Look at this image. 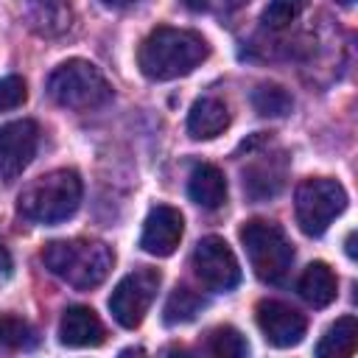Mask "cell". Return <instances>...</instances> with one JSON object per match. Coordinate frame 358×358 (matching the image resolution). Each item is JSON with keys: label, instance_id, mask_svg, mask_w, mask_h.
<instances>
[{"label": "cell", "instance_id": "cell-1", "mask_svg": "<svg viewBox=\"0 0 358 358\" xmlns=\"http://www.w3.org/2000/svg\"><path fill=\"white\" fill-rule=\"evenodd\" d=\"M210 53V45L201 34L185 28H154L137 50V67L151 81H173L193 73Z\"/></svg>", "mask_w": 358, "mask_h": 358}, {"label": "cell", "instance_id": "cell-2", "mask_svg": "<svg viewBox=\"0 0 358 358\" xmlns=\"http://www.w3.org/2000/svg\"><path fill=\"white\" fill-rule=\"evenodd\" d=\"M42 263L67 285L90 291L109 277L115 252L101 241H50L42 249Z\"/></svg>", "mask_w": 358, "mask_h": 358}, {"label": "cell", "instance_id": "cell-3", "mask_svg": "<svg viewBox=\"0 0 358 358\" xmlns=\"http://www.w3.org/2000/svg\"><path fill=\"white\" fill-rule=\"evenodd\" d=\"M81 176L70 168L50 171L34 179L17 199V210L22 218L34 224H62L76 215L81 204Z\"/></svg>", "mask_w": 358, "mask_h": 358}, {"label": "cell", "instance_id": "cell-4", "mask_svg": "<svg viewBox=\"0 0 358 358\" xmlns=\"http://www.w3.org/2000/svg\"><path fill=\"white\" fill-rule=\"evenodd\" d=\"M241 243L246 249L249 266L257 274V280L268 285L285 282L294 263V246L274 221H263V218L246 221L241 227Z\"/></svg>", "mask_w": 358, "mask_h": 358}, {"label": "cell", "instance_id": "cell-5", "mask_svg": "<svg viewBox=\"0 0 358 358\" xmlns=\"http://www.w3.org/2000/svg\"><path fill=\"white\" fill-rule=\"evenodd\" d=\"M48 95L64 109H95L112 98V87L92 62L67 59L50 73Z\"/></svg>", "mask_w": 358, "mask_h": 358}, {"label": "cell", "instance_id": "cell-6", "mask_svg": "<svg viewBox=\"0 0 358 358\" xmlns=\"http://www.w3.org/2000/svg\"><path fill=\"white\" fill-rule=\"evenodd\" d=\"M344 210H347V190L336 179L313 176L296 187L294 196L296 224L310 238H319Z\"/></svg>", "mask_w": 358, "mask_h": 358}, {"label": "cell", "instance_id": "cell-7", "mask_svg": "<svg viewBox=\"0 0 358 358\" xmlns=\"http://www.w3.org/2000/svg\"><path fill=\"white\" fill-rule=\"evenodd\" d=\"M159 282H162V277H159L157 268H145L143 266V268L129 271L115 285V291L109 296L112 319L126 330L140 327V322L145 319V313H148V308H151V302H154V296L159 291Z\"/></svg>", "mask_w": 358, "mask_h": 358}, {"label": "cell", "instance_id": "cell-8", "mask_svg": "<svg viewBox=\"0 0 358 358\" xmlns=\"http://www.w3.org/2000/svg\"><path fill=\"white\" fill-rule=\"evenodd\" d=\"M193 268L199 280L213 291H232L241 282V263L229 243L218 235H207L193 249Z\"/></svg>", "mask_w": 358, "mask_h": 358}, {"label": "cell", "instance_id": "cell-9", "mask_svg": "<svg viewBox=\"0 0 358 358\" xmlns=\"http://www.w3.org/2000/svg\"><path fill=\"white\" fill-rule=\"evenodd\" d=\"M39 145V126L28 117L0 126V179H17L34 159Z\"/></svg>", "mask_w": 358, "mask_h": 358}, {"label": "cell", "instance_id": "cell-10", "mask_svg": "<svg viewBox=\"0 0 358 358\" xmlns=\"http://www.w3.org/2000/svg\"><path fill=\"white\" fill-rule=\"evenodd\" d=\"M255 319H257V327L266 336V341L271 347H280V350L296 347L305 338V330H308L305 316L296 308H291L285 302H277V299L257 302Z\"/></svg>", "mask_w": 358, "mask_h": 358}, {"label": "cell", "instance_id": "cell-11", "mask_svg": "<svg viewBox=\"0 0 358 358\" xmlns=\"http://www.w3.org/2000/svg\"><path fill=\"white\" fill-rule=\"evenodd\" d=\"M182 235H185L182 213L171 204H157L145 215L143 235H140V249L154 255V257H168L179 249Z\"/></svg>", "mask_w": 358, "mask_h": 358}, {"label": "cell", "instance_id": "cell-12", "mask_svg": "<svg viewBox=\"0 0 358 358\" xmlns=\"http://www.w3.org/2000/svg\"><path fill=\"white\" fill-rule=\"evenodd\" d=\"M59 341L64 347H98L103 344V324L87 305H70L59 322Z\"/></svg>", "mask_w": 358, "mask_h": 358}, {"label": "cell", "instance_id": "cell-13", "mask_svg": "<svg viewBox=\"0 0 358 358\" xmlns=\"http://www.w3.org/2000/svg\"><path fill=\"white\" fill-rule=\"evenodd\" d=\"M229 126V109L221 98L204 95L190 106L187 115V134L193 140H213Z\"/></svg>", "mask_w": 358, "mask_h": 358}, {"label": "cell", "instance_id": "cell-14", "mask_svg": "<svg viewBox=\"0 0 358 358\" xmlns=\"http://www.w3.org/2000/svg\"><path fill=\"white\" fill-rule=\"evenodd\" d=\"M187 196L204 210H218L227 201V176L221 168L201 162L193 168L190 182H187Z\"/></svg>", "mask_w": 358, "mask_h": 358}, {"label": "cell", "instance_id": "cell-15", "mask_svg": "<svg viewBox=\"0 0 358 358\" xmlns=\"http://www.w3.org/2000/svg\"><path fill=\"white\" fill-rule=\"evenodd\" d=\"M28 25L42 36H59L70 28V0H22Z\"/></svg>", "mask_w": 358, "mask_h": 358}, {"label": "cell", "instance_id": "cell-16", "mask_svg": "<svg viewBox=\"0 0 358 358\" xmlns=\"http://www.w3.org/2000/svg\"><path fill=\"white\" fill-rule=\"evenodd\" d=\"M296 291H299V296H302L308 305H313V308H327V305L338 296V280H336V274H333V268H330L327 263L316 260V263H310V266L302 271Z\"/></svg>", "mask_w": 358, "mask_h": 358}, {"label": "cell", "instance_id": "cell-17", "mask_svg": "<svg viewBox=\"0 0 358 358\" xmlns=\"http://www.w3.org/2000/svg\"><path fill=\"white\" fill-rule=\"evenodd\" d=\"M355 338H358V322H355V316H341V319H336V322L324 330V336L319 338L316 355H319V358H324V355H333V358H338V355H352Z\"/></svg>", "mask_w": 358, "mask_h": 358}, {"label": "cell", "instance_id": "cell-18", "mask_svg": "<svg viewBox=\"0 0 358 358\" xmlns=\"http://www.w3.org/2000/svg\"><path fill=\"white\" fill-rule=\"evenodd\" d=\"M207 308V299L190 288H173L165 308H162V319L165 324H185V322H193L201 310Z\"/></svg>", "mask_w": 358, "mask_h": 358}, {"label": "cell", "instance_id": "cell-19", "mask_svg": "<svg viewBox=\"0 0 358 358\" xmlns=\"http://www.w3.org/2000/svg\"><path fill=\"white\" fill-rule=\"evenodd\" d=\"M252 106L263 117H285L294 109V98L280 84H260L252 92Z\"/></svg>", "mask_w": 358, "mask_h": 358}, {"label": "cell", "instance_id": "cell-20", "mask_svg": "<svg viewBox=\"0 0 358 358\" xmlns=\"http://www.w3.org/2000/svg\"><path fill=\"white\" fill-rule=\"evenodd\" d=\"M207 352L210 355H218V358H243L249 352V344H246V338L235 327L224 324V327L210 330V336H207Z\"/></svg>", "mask_w": 358, "mask_h": 358}, {"label": "cell", "instance_id": "cell-21", "mask_svg": "<svg viewBox=\"0 0 358 358\" xmlns=\"http://www.w3.org/2000/svg\"><path fill=\"white\" fill-rule=\"evenodd\" d=\"M0 347L31 350V347H36V333L28 322H22L17 316H0Z\"/></svg>", "mask_w": 358, "mask_h": 358}, {"label": "cell", "instance_id": "cell-22", "mask_svg": "<svg viewBox=\"0 0 358 358\" xmlns=\"http://www.w3.org/2000/svg\"><path fill=\"white\" fill-rule=\"evenodd\" d=\"M308 3L310 0H268V6L263 8V25L280 31V28L291 25L308 8Z\"/></svg>", "mask_w": 358, "mask_h": 358}, {"label": "cell", "instance_id": "cell-23", "mask_svg": "<svg viewBox=\"0 0 358 358\" xmlns=\"http://www.w3.org/2000/svg\"><path fill=\"white\" fill-rule=\"evenodd\" d=\"M25 98H28V90H25V81L20 76L0 78V112H8V109L22 106Z\"/></svg>", "mask_w": 358, "mask_h": 358}, {"label": "cell", "instance_id": "cell-24", "mask_svg": "<svg viewBox=\"0 0 358 358\" xmlns=\"http://www.w3.org/2000/svg\"><path fill=\"white\" fill-rule=\"evenodd\" d=\"M11 271H14V263H11V255H8V249H6V243L0 241V285L11 277Z\"/></svg>", "mask_w": 358, "mask_h": 358}, {"label": "cell", "instance_id": "cell-25", "mask_svg": "<svg viewBox=\"0 0 358 358\" xmlns=\"http://www.w3.org/2000/svg\"><path fill=\"white\" fill-rule=\"evenodd\" d=\"M182 6L190 8V11H204L207 8V0H182Z\"/></svg>", "mask_w": 358, "mask_h": 358}, {"label": "cell", "instance_id": "cell-26", "mask_svg": "<svg viewBox=\"0 0 358 358\" xmlns=\"http://www.w3.org/2000/svg\"><path fill=\"white\" fill-rule=\"evenodd\" d=\"M106 8H126V6H131V3H137V0H101Z\"/></svg>", "mask_w": 358, "mask_h": 358}, {"label": "cell", "instance_id": "cell-27", "mask_svg": "<svg viewBox=\"0 0 358 358\" xmlns=\"http://www.w3.org/2000/svg\"><path fill=\"white\" fill-rule=\"evenodd\" d=\"M347 255H350V257H355V232H350V235H347Z\"/></svg>", "mask_w": 358, "mask_h": 358}, {"label": "cell", "instance_id": "cell-28", "mask_svg": "<svg viewBox=\"0 0 358 358\" xmlns=\"http://www.w3.org/2000/svg\"><path fill=\"white\" fill-rule=\"evenodd\" d=\"M338 3H341V6H352L355 0H338Z\"/></svg>", "mask_w": 358, "mask_h": 358}]
</instances>
